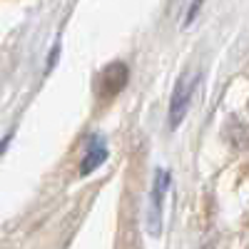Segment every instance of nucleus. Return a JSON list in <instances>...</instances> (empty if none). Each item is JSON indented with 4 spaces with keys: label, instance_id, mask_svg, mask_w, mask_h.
Returning <instances> with one entry per match:
<instances>
[{
    "label": "nucleus",
    "instance_id": "nucleus-2",
    "mask_svg": "<svg viewBox=\"0 0 249 249\" xmlns=\"http://www.w3.org/2000/svg\"><path fill=\"white\" fill-rule=\"evenodd\" d=\"M195 82H197V75H182L177 80L175 92H172V102H170V124H172V127H177V124L184 120V115H187Z\"/></svg>",
    "mask_w": 249,
    "mask_h": 249
},
{
    "label": "nucleus",
    "instance_id": "nucleus-4",
    "mask_svg": "<svg viewBox=\"0 0 249 249\" xmlns=\"http://www.w3.org/2000/svg\"><path fill=\"white\" fill-rule=\"evenodd\" d=\"M107 160V144L102 142L100 137H92L90 140V147L85 152V160L80 164V175H90L92 170H97L102 162Z\"/></svg>",
    "mask_w": 249,
    "mask_h": 249
},
{
    "label": "nucleus",
    "instance_id": "nucleus-3",
    "mask_svg": "<svg viewBox=\"0 0 249 249\" xmlns=\"http://www.w3.org/2000/svg\"><path fill=\"white\" fill-rule=\"evenodd\" d=\"M127 65L124 62H112V65H107L105 70H102L100 75V97H115L117 92H122V88L127 85Z\"/></svg>",
    "mask_w": 249,
    "mask_h": 249
},
{
    "label": "nucleus",
    "instance_id": "nucleus-1",
    "mask_svg": "<svg viewBox=\"0 0 249 249\" xmlns=\"http://www.w3.org/2000/svg\"><path fill=\"white\" fill-rule=\"evenodd\" d=\"M170 184V175L164 170H157L155 182H152V197H150V214H147V227L150 234L157 237L162 230V207H164V192Z\"/></svg>",
    "mask_w": 249,
    "mask_h": 249
}]
</instances>
